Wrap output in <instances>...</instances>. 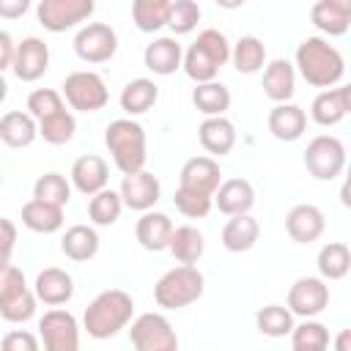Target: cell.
I'll use <instances>...</instances> for the list:
<instances>
[{
  "mask_svg": "<svg viewBox=\"0 0 351 351\" xmlns=\"http://www.w3.org/2000/svg\"><path fill=\"white\" fill-rule=\"evenodd\" d=\"M258 239H261V225L250 211L247 214H233L222 225V247L228 252H247L258 244Z\"/></svg>",
  "mask_w": 351,
  "mask_h": 351,
  "instance_id": "27",
  "label": "cell"
},
{
  "mask_svg": "<svg viewBox=\"0 0 351 351\" xmlns=\"http://www.w3.org/2000/svg\"><path fill=\"white\" fill-rule=\"evenodd\" d=\"M36 123H38V137H44V143H49V145H66L77 132V121L66 107L36 121Z\"/></svg>",
  "mask_w": 351,
  "mask_h": 351,
  "instance_id": "38",
  "label": "cell"
},
{
  "mask_svg": "<svg viewBox=\"0 0 351 351\" xmlns=\"http://www.w3.org/2000/svg\"><path fill=\"white\" fill-rule=\"evenodd\" d=\"M315 266H318V274L324 280H343L351 269V250L348 244L343 241H329L318 250V258H315Z\"/></svg>",
  "mask_w": 351,
  "mask_h": 351,
  "instance_id": "35",
  "label": "cell"
},
{
  "mask_svg": "<svg viewBox=\"0 0 351 351\" xmlns=\"http://www.w3.org/2000/svg\"><path fill=\"white\" fill-rule=\"evenodd\" d=\"M304 167L318 181H335L346 170V145L335 134H318L304 148Z\"/></svg>",
  "mask_w": 351,
  "mask_h": 351,
  "instance_id": "8",
  "label": "cell"
},
{
  "mask_svg": "<svg viewBox=\"0 0 351 351\" xmlns=\"http://www.w3.org/2000/svg\"><path fill=\"white\" fill-rule=\"evenodd\" d=\"M134 315V299L121 288H107L93 296L82 313V329L93 340H110L129 326Z\"/></svg>",
  "mask_w": 351,
  "mask_h": 351,
  "instance_id": "2",
  "label": "cell"
},
{
  "mask_svg": "<svg viewBox=\"0 0 351 351\" xmlns=\"http://www.w3.org/2000/svg\"><path fill=\"white\" fill-rule=\"evenodd\" d=\"M222 173H219V162L214 156H192L184 162L181 176H178V186L195 189V192H206L214 197V189L219 186Z\"/></svg>",
  "mask_w": 351,
  "mask_h": 351,
  "instance_id": "19",
  "label": "cell"
},
{
  "mask_svg": "<svg viewBox=\"0 0 351 351\" xmlns=\"http://www.w3.org/2000/svg\"><path fill=\"white\" fill-rule=\"evenodd\" d=\"M11 69L16 74V80L22 82H36L47 74L49 69V47L44 44V38L38 36H27L14 47V60Z\"/></svg>",
  "mask_w": 351,
  "mask_h": 351,
  "instance_id": "15",
  "label": "cell"
},
{
  "mask_svg": "<svg viewBox=\"0 0 351 351\" xmlns=\"http://www.w3.org/2000/svg\"><path fill=\"white\" fill-rule=\"evenodd\" d=\"M192 104L197 112H203L206 118L208 115H225L230 110V90L217 82V80H208V82H195V90H192Z\"/></svg>",
  "mask_w": 351,
  "mask_h": 351,
  "instance_id": "33",
  "label": "cell"
},
{
  "mask_svg": "<svg viewBox=\"0 0 351 351\" xmlns=\"http://www.w3.org/2000/svg\"><path fill=\"white\" fill-rule=\"evenodd\" d=\"M0 186H3V170H0Z\"/></svg>",
  "mask_w": 351,
  "mask_h": 351,
  "instance_id": "54",
  "label": "cell"
},
{
  "mask_svg": "<svg viewBox=\"0 0 351 351\" xmlns=\"http://www.w3.org/2000/svg\"><path fill=\"white\" fill-rule=\"evenodd\" d=\"M38 137V123L30 112L22 110H8L0 118V140L8 148H27Z\"/></svg>",
  "mask_w": 351,
  "mask_h": 351,
  "instance_id": "29",
  "label": "cell"
},
{
  "mask_svg": "<svg viewBox=\"0 0 351 351\" xmlns=\"http://www.w3.org/2000/svg\"><path fill=\"white\" fill-rule=\"evenodd\" d=\"M348 101H351V88L348 85L324 88L310 104V118L318 126H337L348 115Z\"/></svg>",
  "mask_w": 351,
  "mask_h": 351,
  "instance_id": "18",
  "label": "cell"
},
{
  "mask_svg": "<svg viewBox=\"0 0 351 351\" xmlns=\"http://www.w3.org/2000/svg\"><path fill=\"white\" fill-rule=\"evenodd\" d=\"M38 337L47 351H77L80 348V324L69 310L52 307L38 318Z\"/></svg>",
  "mask_w": 351,
  "mask_h": 351,
  "instance_id": "11",
  "label": "cell"
},
{
  "mask_svg": "<svg viewBox=\"0 0 351 351\" xmlns=\"http://www.w3.org/2000/svg\"><path fill=\"white\" fill-rule=\"evenodd\" d=\"M14 247H16V225L11 219L0 217V269L11 263Z\"/></svg>",
  "mask_w": 351,
  "mask_h": 351,
  "instance_id": "46",
  "label": "cell"
},
{
  "mask_svg": "<svg viewBox=\"0 0 351 351\" xmlns=\"http://www.w3.org/2000/svg\"><path fill=\"white\" fill-rule=\"evenodd\" d=\"M263 93L280 104V101H291L296 93V69L291 60L285 58H274L266 69H263Z\"/></svg>",
  "mask_w": 351,
  "mask_h": 351,
  "instance_id": "26",
  "label": "cell"
},
{
  "mask_svg": "<svg viewBox=\"0 0 351 351\" xmlns=\"http://www.w3.org/2000/svg\"><path fill=\"white\" fill-rule=\"evenodd\" d=\"M181 58H184V49L181 44L176 41V36H159L154 38L145 49H143V63L148 71L159 74V77H170L181 69Z\"/></svg>",
  "mask_w": 351,
  "mask_h": 351,
  "instance_id": "20",
  "label": "cell"
},
{
  "mask_svg": "<svg viewBox=\"0 0 351 351\" xmlns=\"http://www.w3.org/2000/svg\"><path fill=\"white\" fill-rule=\"evenodd\" d=\"M121 211H123V200L115 189H99L96 195H90L88 200V219L99 228H110L121 219Z\"/></svg>",
  "mask_w": 351,
  "mask_h": 351,
  "instance_id": "36",
  "label": "cell"
},
{
  "mask_svg": "<svg viewBox=\"0 0 351 351\" xmlns=\"http://www.w3.org/2000/svg\"><path fill=\"white\" fill-rule=\"evenodd\" d=\"M255 326L266 337H285L293 329V313L282 304H266L255 313Z\"/></svg>",
  "mask_w": 351,
  "mask_h": 351,
  "instance_id": "40",
  "label": "cell"
},
{
  "mask_svg": "<svg viewBox=\"0 0 351 351\" xmlns=\"http://www.w3.org/2000/svg\"><path fill=\"white\" fill-rule=\"evenodd\" d=\"M230 60V41L222 30L217 27H206L197 33L195 44H189V49L181 58V66L186 71V77L192 82H208L217 80L219 69Z\"/></svg>",
  "mask_w": 351,
  "mask_h": 351,
  "instance_id": "3",
  "label": "cell"
},
{
  "mask_svg": "<svg viewBox=\"0 0 351 351\" xmlns=\"http://www.w3.org/2000/svg\"><path fill=\"white\" fill-rule=\"evenodd\" d=\"M60 96L71 110L80 112H99L110 101L107 82L96 71H71L60 85Z\"/></svg>",
  "mask_w": 351,
  "mask_h": 351,
  "instance_id": "7",
  "label": "cell"
},
{
  "mask_svg": "<svg viewBox=\"0 0 351 351\" xmlns=\"http://www.w3.org/2000/svg\"><path fill=\"white\" fill-rule=\"evenodd\" d=\"M5 96H8V82L3 80V74H0V104L5 101Z\"/></svg>",
  "mask_w": 351,
  "mask_h": 351,
  "instance_id": "53",
  "label": "cell"
},
{
  "mask_svg": "<svg viewBox=\"0 0 351 351\" xmlns=\"http://www.w3.org/2000/svg\"><path fill=\"white\" fill-rule=\"evenodd\" d=\"M36 293L27 288L22 269L14 263L0 269V318L8 324H25L36 315Z\"/></svg>",
  "mask_w": 351,
  "mask_h": 351,
  "instance_id": "6",
  "label": "cell"
},
{
  "mask_svg": "<svg viewBox=\"0 0 351 351\" xmlns=\"http://www.w3.org/2000/svg\"><path fill=\"white\" fill-rule=\"evenodd\" d=\"M337 351H348V332H343L337 337Z\"/></svg>",
  "mask_w": 351,
  "mask_h": 351,
  "instance_id": "52",
  "label": "cell"
},
{
  "mask_svg": "<svg viewBox=\"0 0 351 351\" xmlns=\"http://www.w3.org/2000/svg\"><path fill=\"white\" fill-rule=\"evenodd\" d=\"M310 22L326 36H343L348 30V25H351V14L335 8V5H329L324 0H315V5L310 8Z\"/></svg>",
  "mask_w": 351,
  "mask_h": 351,
  "instance_id": "41",
  "label": "cell"
},
{
  "mask_svg": "<svg viewBox=\"0 0 351 351\" xmlns=\"http://www.w3.org/2000/svg\"><path fill=\"white\" fill-rule=\"evenodd\" d=\"M288 335L296 351H324L329 346V329L315 318H304L302 324H293Z\"/></svg>",
  "mask_w": 351,
  "mask_h": 351,
  "instance_id": "39",
  "label": "cell"
},
{
  "mask_svg": "<svg viewBox=\"0 0 351 351\" xmlns=\"http://www.w3.org/2000/svg\"><path fill=\"white\" fill-rule=\"evenodd\" d=\"M266 126L269 132L282 140V143H293L304 134L307 129V112L299 107V104H291V101H280L269 110V118H266Z\"/></svg>",
  "mask_w": 351,
  "mask_h": 351,
  "instance_id": "21",
  "label": "cell"
},
{
  "mask_svg": "<svg viewBox=\"0 0 351 351\" xmlns=\"http://www.w3.org/2000/svg\"><path fill=\"white\" fill-rule=\"evenodd\" d=\"M33 293H36L38 302H44L49 307H60V304L71 302V296H74V277L66 269L47 266L36 274Z\"/></svg>",
  "mask_w": 351,
  "mask_h": 351,
  "instance_id": "17",
  "label": "cell"
},
{
  "mask_svg": "<svg viewBox=\"0 0 351 351\" xmlns=\"http://www.w3.org/2000/svg\"><path fill=\"white\" fill-rule=\"evenodd\" d=\"M214 206L225 214V217H233V214H247L252 206H255V189L247 178H228V181H219V186L214 189Z\"/></svg>",
  "mask_w": 351,
  "mask_h": 351,
  "instance_id": "25",
  "label": "cell"
},
{
  "mask_svg": "<svg viewBox=\"0 0 351 351\" xmlns=\"http://www.w3.org/2000/svg\"><path fill=\"white\" fill-rule=\"evenodd\" d=\"M324 3H329V5H335V8H340V11H348V14H351V0H324Z\"/></svg>",
  "mask_w": 351,
  "mask_h": 351,
  "instance_id": "51",
  "label": "cell"
},
{
  "mask_svg": "<svg viewBox=\"0 0 351 351\" xmlns=\"http://www.w3.org/2000/svg\"><path fill=\"white\" fill-rule=\"evenodd\" d=\"M170 5H173V0H132V19H134L137 30L156 33L159 27H165Z\"/></svg>",
  "mask_w": 351,
  "mask_h": 351,
  "instance_id": "37",
  "label": "cell"
},
{
  "mask_svg": "<svg viewBox=\"0 0 351 351\" xmlns=\"http://www.w3.org/2000/svg\"><path fill=\"white\" fill-rule=\"evenodd\" d=\"M66 217H63V206H55V203H47V200H27L22 206V225L33 233H58L63 228Z\"/></svg>",
  "mask_w": 351,
  "mask_h": 351,
  "instance_id": "28",
  "label": "cell"
},
{
  "mask_svg": "<svg viewBox=\"0 0 351 351\" xmlns=\"http://www.w3.org/2000/svg\"><path fill=\"white\" fill-rule=\"evenodd\" d=\"M99 244H101V241H99V233H96L93 225H71V228L63 233V239H60V252H63L69 261L82 263V261L96 258Z\"/></svg>",
  "mask_w": 351,
  "mask_h": 351,
  "instance_id": "30",
  "label": "cell"
},
{
  "mask_svg": "<svg viewBox=\"0 0 351 351\" xmlns=\"http://www.w3.org/2000/svg\"><path fill=\"white\" fill-rule=\"evenodd\" d=\"M71 186L77 189V192H82V195H96L99 189H104L107 186V181H110V167H107V162L99 156V154H85V156H80V159H74V165H71Z\"/></svg>",
  "mask_w": 351,
  "mask_h": 351,
  "instance_id": "22",
  "label": "cell"
},
{
  "mask_svg": "<svg viewBox=\"0 0 351 351\" xmlns=\"http://www.w3.org/2000/svg\"><path fill=\"white\" fill-rule=\"evenodd\" d=\"M30 8V0H0V16L3 19H19Z\"/></svg>",
  "mask_w": 351,
  "mask_h": 351,
  "instance_id": "48",
  "label": "cell"
},
{
  "mask_svg": "<svg viewBox=\"0 0 351 351\" xmlns=\"http://www.w3.org/2000/svg\"><path fill=\"white\" fill-rule=\"evenodd\" d=\"M293 69H299V74L304 77L307 85H313V88H332V85H337L343 80L346 60H343L340 49L335 44H329V38L307 36L296 47Z\"/></svg>",
  "mask_w": 351,
  "mask_h": 351,
  "instance_id": "1",
  "label": "cell"
},
{
  "mask_svg": "<svg viewBox=\"0 0 351 351\" xmlns=\"http://www.w3.org/2000/svg\"><path fill=\"white\" fill-rule=\"evenodd\" d=\"M121 200L126 208L132 211H148L159 203L162 197V184L154 173H148L145 167L143 170H134V173H123V181H121V189H118Z\"/></svg>",
  "mask_w": 351,
  "mask_h": 351,
  "instance_id": "14",
  "label": "cell"
},
{
  "mask_svg": "<svg viewBox=\"0 0 351 351\" xmlns=\"http://www.w3.org/2000/svg\"><path fill=\"white\" fill-rule=\"evenodd\" d=\"M326 230V217L318 206L313 203H299L285 214V233L296 244H310L318 241L321 233Z\"/></svg>",
  "mask_w": 351,
  "mask_h": 351,
  "instance_id": "16",
  "label": "cell"
},
{
  "mask_svg": "<svg viewBox=\"0 0 351 351\" xmlns=\"http://www.w3.org/2000/svg\"><path fill=\"white\" fill-rule=\"evenodd\" d=\"M129 324H132L129 340L137 351H176L178 348V335L162 313H143Z\"/></svg>",
  "mask_w": 351,
  "mask_h": 351,
  "instance_id": "9",
  "label": "cell"
},
{
  "mask_svg": "<svg viewBox=\"0 0 351 351\" xmlns=\"http://www.w3.org/2000/svg\"><path fill=\"white\" fill-rule=\"evenodd\" d=\"M74 52L85 63H107L118 52V33L104 22H88L74 36Z\"/></svg>",
  "mask_w": 351,
  "mask_h": 351,
  "instance_id": "12",
  "label": "cell"
},
{
  "mask_svg": "<svg viewBox=\"0 0 351 351\" xmlns=\"http://www.w3.org/2000/svg\"><path fill=\"white\" fill-rule=\"evenodd\" d=\"M206 291V277L195 263H178L167 269L154 285V302L162 310H181L197 302Z\"/></svg>",
  "mask_w": 351,
  "mask_h": 351,
  "instance_id": "5",
  "label": "cell"
},
{
  "mask_svg": "<svg viewBox=\"0 0 351 351\" xmlns=\"http://www.w3.org/2000/svg\"><path fill=\"white\" fill-rule=\"evenodd\" d=\"M104 145L121 173H134L145 167L148 159V140L145 129L134 118H115L104 129Z\"/></svg>",
  "mask_w": 351,
  "mask_h": 351,
  "instance_id": "4",
  "label": "cell"
},
{
  "mask_svg": "<svg viewBox=\"0 0 351 351\" xmlns=\"http://www.w3.org/2000/svg\"><path fill=\"white\" fill-rule=\"evenodd\" d=\"M200 16H203V11H200V5L195 0H173L165 25L173 30V36H186V33H192L197 27Z\"/></svg>",
  "mask_w": 351,
  "mask_h": 351,
  "instance_id": "43",
  "label": "cell"
},
{
  "mask_svg": "<svg viewBox=\"0 0 351 351\" xmlns=\"http://www.w3.org/2000/svg\"><path fill=\"white\" fill-rule=\"evenodd\" d=\"M173 228L176 225H173V219L167 214L148 208V211H140V219L134 225V236H137V241H140L143 250L162 252V250H167V241H170Z\"/></svg>",
  "mask_w": 351,
  "mask_h": 351,
  "instance_id": "23",
  "label": "cell"
},
{
  "mask_svg": "<svg viewBox=\"0 0 351 351\" xmlns=\"http://www.w3.org/2000/svg\"><path fill=\"white\" fill-rule=\"evenodd\" d=\"M167 250H170V255H173L178 263H197V261L203 258L206 241H203V233H200L195 225H178V228H173V233H170Z\"/></svg>",
  "mask_w": 351,
  "mask_h": 351,
  "instance_id": "32",
  "label": "cell"
},
{
  "mask_svg": "<svg viewBox=\"0 0 351 351\" xmlns=\"http://www.w3.org/2000/svg\"><path fill=\"white\" fill-rule=\"evenodd\" d=\"M173 203L176 208L189 217V219H203L208 217V211L214 208V197L206 195V192H195V189H186V186H178L176 195H173Z\"/></svg>",
  "mask_w": 351,
  "mask_h": 351,
  "instance_id": "44",
  "label": "cell"
},
{
  "mask_svg": "<svg viewBox=\"0 0 351 351\" xmlns=\"http://www.w3.org/2000/svg\"><path fill=\"white\" fill-rule=\"evenodd\" d=\"M197 140L208 156H225L236 145V126L225 115H208L197 126Z\"/></svg>",
  "mask_w": 351,
  "mask_h": 351,
  "instance_id": "24",
  "label": "cell"
},
{
  "mask_svg": "<svg viewBox=\"0 0 351 351\" xmlns=\"http://www.w3.org/2000/svg\"><path fill=\"white\" fill-rule=\"evenodd\" d=\"M33 197L55 203V206H66L71 200V181L60 173H44L33 184Z\"/></svg>",
  "mask_w": 351,
  "mask_h": 351,
  "instance_id": "42",
  "label": "cell"
},
{
  "mask_svg": "<svg viewBox=\"0 0 351 351\" xmlns=\"http://www.w3.org/2000/svg\"><path fill=\"white\" fill-rule=\"evenodd\" d=\"M96 0H41L36 8V19L49 33H66L85 19H90Z\"/></svg>",
  "mask_w": 351,
  "mask_h": 351,
  "instance_id": "10",
  "label": "cell"
},
{
  "mask_svg": "<svg viewBox=\"0 0 351 351\" xmlns=\"http://www.w3.org/2000/svg\"><path fill=\"white\" fill-rule=\"evenodd\" d=\"M230 63L239 74H255L266 66V47L258 36H241L230 47Z\"/></svg>",
  "mask_w": 351,
  "mask_h": 351,
  "instance_id": "34",
  "label": "cell"
},
{
  "mask_svg": "<svg viewBox=\"0 0 351 351\" xmlns=\"http://www.w3.org/2000/svg\"><path fill=\"white\" fill-rule=\"evenodd\" d=\"M14 38L5 33V30H0V74L5 71V69H11V60H14Z\"/></svg>",
  "mask_w": 351,
  "mask_h": 351,
  "instance_id": "49",
  "label": "cell"
},
{
  "mask_svg": "<svg viewBox=\"0 0 351 351\" xmlns=\"http://www.w3.org/2000/svg\"><path fill=\"white\" fill-rule=\"evenodd\" d=\"M3 348L5 351H36L38 348V337L25 332V329H14L3 337Z\"/></svg>",
  "mask_w": 351,
  "mask_h": 351,
  "instance_id": "47",
  "label": "cell"
},
{
  "mask_svg": "<svg viewBox=\"0 0 351 351\" xmlns=\"http://www.w3.org/2000/svg\"><path fill=\"white\" fill-rule=\"evenodd\" d=\"M299 318H315L329 307V285L324 277H299L288 288V304Z\"/></svg>",
  "mask_w": 351,
  "mask_h": 351,
  "instance_id": "13",
  "label": "cell"
},
{
  "mask_svg": "<svg viewBox=\"0 0 351 351\" xmlns=\"http://www.w3.org/2000/svg\"><path fill=\"white\" fill-rule=\"evenodd\" d=\"M63 107H66L63 96H60L58 90H52V88H36V90L27 96V112H30L36 121H41V118H47V115H52V112H58V110H63Z\"/></svg>",
  "mask_w": 351,
  "mask_h": 351,
  "instance_id": "45",
  "label": "cell"
},
{
  "mask_svg": "<svg viewBox=\"0 0 351 351\" xmlns=\"http://www.w3.org/2000/svg\"><path fill=\"white\" fill-rule=\"evenodd\" d=\"M156 99H159V85L154 80H148V77H137V80H132V82L123 85L118 101H121V110L129 118H134V115L148 112L156 104Z\"/></svg>",
  "mask_w": 351,
  "mask_h": 351,
  "instance_id": "31",
  "label": "cell"
},
{
  "mask_svg": "<svg viewBox=\"0 0 351 351\" xmlns=\"http://www.w3.org/2000/svg\"><path fill=\"white\" fill-rule=\"evenodd\" d=\"M219 8H228V11H233V8H241L247 0H214Z\"/></svg>",
  "mask_w": 351,
  "mask_h": 351,
  "instance_id": "50",
  "label": "cell"
}]
</instances>
